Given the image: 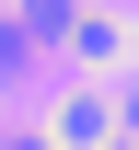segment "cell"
I'll use <instances>...</instances> for the list:
<instances>
[]
</instances>
